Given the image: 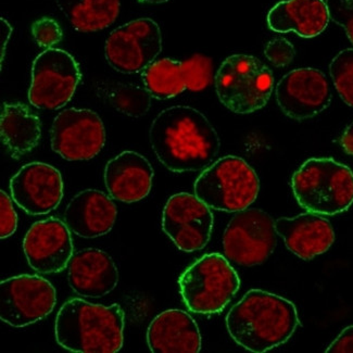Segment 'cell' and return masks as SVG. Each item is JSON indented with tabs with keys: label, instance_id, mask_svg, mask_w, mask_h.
<instances>
[{
	"label": "cell",
	"instance_id": "obj_1",
	"mask_svg": "<svg viewBox=\"0 0 353 353\" xmlns=\"http://www.w3.org/2000/svg\"><path fill=\"white\" fill-rule=\"evenodd\" d=\"M149 139L162 165L174 173L207 169L221 148L220 137L210 121L188 105L162 110L151 123Z\"/></svg>",
	"mask_w": 353,
	"mask_h": 353
},
{
	"label": "cell",
	"instance_id": "obj_2",
	"mask_svg": "<svg viewBox=\"0 0 353 353\" xmlns=\"http://www.w3.org/2000/svg\"><path fill=\"white\" fill-rule=\"evenodd\" d=\"M300 325L296 305L261 290L245 294L228 313L226 328L241 347L264 353L290 341Z\"/></svg>",
	"mask_w": 353,
	"mask_h": 353
},
{
	"label": "cell",
	"instance_id": "obj_3",
	"mask_svg": "<svg viewBox=\"0 0 353 353\" xmlns=\"http://www.w3.org/2000/svg\"><path fill=\"white\" fill-rule=\"evenodd\" d=\"M124 326L125 313L118 303L96 305L74 298L57 314V343L71 352H119L123 347Z\"/></svg>",
	"mask_w": 353,
	"mask_h": 353
},
{
	"label": "cell",
	"instance_id": "obj_4",
	"mask_svg": "<svg viewBox=\"0 0 353 353\" xmlns=\"http://www.w3.org/2000/svg\"><path fill=\"white\" fill-rule=\"evenodd\" d=\"M292 188L307 212L338 214L353 203V172L332 158H312L294 172Z\"/></svg>",
	"mask_w": 353,
	"mask_h": 353
},
{
	"label": "cell",
	"instance_id": "obj_5",
	"mask_svg": "<svg viewBox=\"0 0 353 353\" xmlns=\"http://www.w3.org/2000/svg\"><path fill=\"white\" fill-rule=\"evenodd\" d=\"M219 100L239 114L256 112L269 103L274 90L271 69L249 54H233L219 68L214 79Z\"/></svg>",
	"mask_w": 353,
	"mask_h": 353
},
{
	"label": "cell",
	"instance_id": "obj_6",
	"mask_svg": "<svg viewBox=\"0 0 353 353\" xmlns=\"http://www.w3.org/2000/svg\"><path fill=\"white\" fill-rule=\"evenodd\" d=\"M194 194L210 209L239 212L256 201L260 181L256 171L239 157H223L196 179Z\"/></svg>",
	"mask_w": 353,
	"mask_h": 353
},
{
	"label": "cell",
	"instance_id": "obj_7",
	"mask_svg": "<svg viewBox=\"0 0 353 353\" xmlns=\"http://www.w3.org/2000/svg\"><path fill=\"white\" fill-rule=\"evenodd\" d=\"M179 292L190 311L199 314L222 312L241 287V279L225 256L205 254L179 279Z\"/></svg>",
	"mask_w": 353,
	"mask_h": 353
},
{
	"label": "cell",
	"instance_id": "obj_8",
	"mask_svg": "<svg viewBox=\"0 0 353 353\" xmlns=\"http://www.w3.org/2000/svg\"><path fill=\"white\" fill-rule=\"evenodd\" d=\"M82 80L74 57L62 49L49 48L32 65L28 100L41 110H58L69 103Z\"/></svg>",
	"mask_w": 353,
	"mask_h": 353
},
{
	"label": "cell",
	"instance_id": "obj_9",
	"mask_svg": "<svg viewBox=\"0 0 353 353\" xmlns=\"http://www.w3.org/2000/svg\"><path fill=\"white\" fill-rule=\"evenodd\" d=\"M275 221L260 209H245L236 213L223 236V248L230 261L254 266L270 258L276 248Z\"/></svg>",
	"mask_w": 353,
	"mask_h": 353
},
{
	"label": "cell",
	"instance_id": "obj_10",
	"mask_svg": "<svg viewBox=\"0 0 353 353\" xmlns=\"http://www.w3.org/2000/svg\"><path fill=\"white\" fill-rule=\"evenodd\" d=\"M161 52V30L149 18L137 19L115 28L105 45L108 63L124 74L143 72Z\"/></svg>",
	"mask_w": 353,
	"mask_h": 353
},
{
	"label": "cell",
	"instance_id": "obj_11",
	"mask_svg": "<svg viewBox=\"0 0 353 353\" xmlns=\"http://www.w3.org/2000/svg\"><path fill=\"white\" fill-rule=\"evenodd\" d=\"M57 294L39 275H19L0 283V319L12 327H26L54 311Z\"/></svg>",
	"mask_w": 353,
	"mask_h": 353
},
{
	"label": "cell",
	"instance_id": "obj_12",
	"mask_svg": "<svg viewBox=\"0 0 353 353\" xmlns=\"http://www.w3.org/2000/svg\"><path fill=\"white\" fill-rule=\"evenodd\" d=\"M50 143L52 150L68 161H88L105 147V125L95 111L70 108L54 118Z\"/></svg>",
	"mask_w": 353,
	"mask_h": 353
},
{
	"label": "cell",
	"instance_id": "obj_13",
	"mask_svg": "<svg viewBox=\"0 0 353 353\" xmlns=\"http://www.w3.org/2000/svg\"><path fill=\"white\" fill-rule=\"evenodd\" d=\"M214 218L196 194L179 192L169 198L162 214V230L179 250L194 252L207 246Z\"/></svg>",
	"mask_w": 353,
	"mask_h": 353
},
{
	"label": "cell",
	"instance_id": "obj_14",
	"mask_svg": "<svg viewBox=\"0 0 353 353\" xmlns=\"http://www.w3.org/2000/svg\"><path fill=\"white\" fill-rule=\"evenodd\" d=\"M275 95L284 114L297 121L314 118L332 103L327 77L313 68L290 71L279 81Z\"/></svg>",
	"mask_w": 353,
	"mask_h": 353
},
{
	"label": "cell",
	"instance_id": "obj_15",
	"mask_svg": "<svg viewBox=\"0 0 353 353\" xmlns=\"http://www.w3.org/2000/svg\"><path fill=\"white\" fill-rule=\"evenodd\" d=\"M13 201L30 215L52 212L63 198L61 173L50 164L32 162L19 170L10 181Z\"/></svg>",
	"mask_w": 353,
	"mask_h": 353
},
{
	"label": "cell",
	"instance_id": "obj_16",
	"mask_svg": "<svg viewBox=\"0 0 353 353\" xmlns=\"http://www.w3.org/2000/svg\"><path fill=\"white\" fill-rule=\"evenodd\" d=\"M23 250L34 271L59 273L67 269L74 254L71 230L59 219L39 221L26 233Z\"/></svg>",
	"mask_w": 353,
	"mask_h": 353
},
{
	"label": "cell",
	"instance_id": "obj_17",
	"mask_svg": "<svg viewBox=\"0 0 353 353\" xmlns=\"http://www.w3.org/2000/svg\"><path fill=\"white\" fill-rule=\"evenodd\" d=\"M68 279L73 292L85 298H101L119 283L118 266L107 252L88 248L73 254L68 265Z\"/></svg>",
	"mask_w": 353,
	"mask_h": 353
},
{
	"label": "cell",
	"instance_id": "obj_18",
	"mask_svg": "<svg viewBox=\"0 0 353 353\" xmlns=\"http://www.w3.org/2000/svg\"><path fill=\"white\" fill-rule=\"evenodd\" d=\"M154 172L150 162L135 151H123L108 162L105 184L113 199L132 203L146 198Z\"/></svg>",
	"mask_w": 353,
	"mask_h": 353
},
{
	"label": "cell",
	"instance_id": "obj_19",
	"mask_svg": "<svg viewBox=\"0 0 353 353\" xmlns=\"http://www.w3.org/2000/svg\"><path fill=\"white\" fill-rule=\"evenodd\" d=\"M275 230L287 248L305 261L325 254L335 241V232L330 221L311 212L294 218L277 219Z\"/></svg>",
	"mask_w": 353,
	"mask_h": 353
},
{
	"label": "cell",
	"instance_id": "obj_20",
	"mask_svg": "<svg viewBox=\"0 0 353 353\" xmlns=\"http://www.w3.org/2000/svg\"><path fill=\"white\" fill-rule=\"evenodd\" d=\"M118 209L103 192L85 190L72 198L64 211V223L75 235L96 239L112 230Z\"/></svg>",
	"mask_w": 353,
	"mask_h": 353
},
{
	"label": "cell",
	"instance_id": "obj_21",
	"mask_svg": "<svg viewBox=\"0 0 353 353\" xmlns=\"http://www.w3.org/2000/svg\"><path fill=\"white\" fill-rule=\"evenodd\" d=\"M147 343L154 353H198L201 350V335L188 313L167 310L150 323Z\"/></svg>",
	"mask_w": 353,
	"mask_h": 353
},
{
	"label": "cell",
	"instance_id": "obj_22",
	"mask_svg": "<svg viewBox=\"0 0 353 353\" xmlns=\"http://www.w3.org/2000/svg\"><path fill=\"white\" fill-rule=\"evenodd\" d=\"M324 0H284L269 11L268 24L277 33L294 32L303 39H313L325 31L330 22Z\"/></svg>",
	"mask_w": 353,
	"mask_h": 353
},
{
	"label": "cell",
	"instance_id": "obj_23",
	"mask_svg": "<svg viewBox=\"0 0 353 353\" xmlns=\"http://www.w3.org/2000/svg\"><path fill=\"white\" fill-rule=\"evenodd\" d=\"M3 146L14 159L31 152L41 139V122L23 103H3L0 114Z\"/></svg>",
	"mask_w": 353,
	"mask_h": 353
},
{
	"label": "cell",
	"instance_id": "obj_24",
	"mask_svg": "<svg viewBox=\"0 0 353 353\" xmlns=\"http://www.w3.org/2000/svg\"><path fill=\"white\" fill-rule=\"evenodd\" d=\"M56 3L74 30L81 33L109 28L121 10L120 0H56Z\"/></svg>",
	"mask_w": 353,
	"mask_h": 353
},
{
	"label": "cell",
	"instance_id": "obj_25",
	"mask_svg": "<svg viewBox=\"0 0 353 353\" xmlns=\"http://www.w3.org/2000/svg\"><path fill=\"white\" fill-rule=\"evenodd\" d=\"M97 94L115 110L131 118L143 117L151 107L150 92L132 83L101 82L97 84Z\"/></svg>",
	"mask_w": 353,
	"mask_h": 353
},
{
	"label": "cell",
	"instance_id": "obj_26",
	"mask_svg": "<svg viewBox=\"0 0 353 353\" xmlns=\"http://www.w3.org/2000/svg\"><path fill=\"white\" fill-rule=\"evenodd\" d=\"M143 86L156 99L176 97L186 90L183 77L182 62L163 58L149 64L141 72Z\"/></svg>",
	"mask_w": 353,
	"mask_h": 353
},
{
	"label": "cell",
	"instance_id": "obj_27",
	"mask_svg": "<svg viewBox=\"0 0 353 353\" xmlns=\"http://www.w3.org/2000/svg\"><path fill=\"white\" fill-rule=\"evenodd\" d=\"M330 73L341 99L353 108V48L343 49L332 60Z\"/></svg>",
	"mask_w": 353,
	"mask_h": 353
},
{
	"label": "cell",
	"instance_id": "obj_28",
	"mask_svg": "<svg viewBox=\"0 0 353 353\" xmlns=\"http://www.w3.org/2000/svg\"><path fill=\"white\" fill-rule=\"evenodd\" d=\"M183 77L186 90L201 92L212 84V59L203 54H196L182 61Z\"/></svg>",
	"mask_w": 353,
	"mask_h": 353
},
{
	"label": "cell",
	"instance_id": "obj_29",
	"mask_svg": "<svg viewBox=\"0 0 353 353\" xmlns=\"http://www.w3.org/2000/svg\"><path fill=\"white\" fill-rule=\"evenodd\" d=\"M32 34L39 47L54 48L62 41L61 26L52 18H41L32 26Z\"/></svg>",
	"mask_w": 353,
	"mask_h": 353
},
{
	"label": "cell",
	"instance_id": "obj_30",
	"mask_svg": "<svg viewBox=\"0 0 353 353\" xmlns=\"http://www.w3.org/2000/svg\"><path fill=\"white\" fill-rule=\"evenodd\" d=\"M330 19L345 30L353 45V0H325Z\"/></svg>",
	"mask_w": 353,
	"mask_h": 353
},
{
	"label": "cell",
	"instance_id": "obj_31",
	"mask_svg": "<svg viewBox=\"0 0 353 353\" xmlns=\"http://www.w3.org/2000/svg\"><path fill=\"white\" fill-rule=\"evenodd\" d=\"M266 59L277 68L287 67L294 60L296 50L294 45L285 39L269 41L264 49Z\"/></svg>",
	"mask_w": 353,
	"mask_h": 353
},
{
	"label": "cell",
	"instance_id": "obj_32",
	"mask_svg": "<svg viewBox=\"0 0 353 353\" xmlns=\"http://www.w3.org/2000/svg\"><path fill=\"white\" fill-rule=\"evenodd\" d=\"M0 211H1V224H0V237L8 239L16 233L18 228V214L13 209L12 201L3 190L0 192Z\"/></svg>",
	"mask_w": 353,
	"mask_h": 353
},
{
	"label": "cell",
	"instance_id": "obj_33",
	"mask_svg": "<svg viewBox=\"0 0 353 353\" xmlns=\"http://www.w3.org/2000/svg\"><path fill=\"white\" fill-rule=\"evenodd\" d=\"M327 353H353V325L345 327L341 335L336 338L330 347Z\"/></svg>",
	"mask_w": 353,
	"mask_h": 353
},
{
	"label": "cell",
	"instance_id": "obj_34",
	"mask_svg": "<svg viewBox=\"0 0 353 353\" xmlns=\"http://www.w3.org/2000/svg\"><path fill=\"white\" fill-rule=\"evenodd\" d=\"M341 145L347 154L353 156V122L343 132L341 139Z\"/></svg>",
	"mask_w": 353,
	"mask_h": 353
},
{
	"label": "cell",
	"instance_id": "obj_35",
	"mask_svg": "<svg viewBox=\"0 0 353 353\" xmlns=\"http://www.w3.org/2000/svg\"><path fill=\"white\" fill-rule=\"evenodd\" d=\"M139 1L145 3H167L168 0H139Z\"/></svg>",
	"mask_w": 353,
	"mask_h": 353
}]
</instances>
